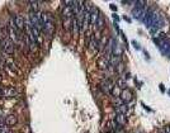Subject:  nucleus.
I'll return each mask as SVG.
<instances>
[{
	"instance_id": "423d86ee",
	"label": "nucleus",
	"mask_w": 170,
	"mask_h": 133,
	"mask_svg": "<svg viewBox=\"0 0 170 133\" xmlns=\"http://www.w3.org/2000/svg\"><path fill=\"white\" fill-rule=\"evenodd\" d=\"M14 23H15V27L18 28V31H23L26 28V20H24V17L22 14H18V15L14 17Z\"/></svg>"
},
{
	"instance_id": "2eb2a0df",
	"label": "nucleus",
	"mask_w": 170,
	"mask_h": 133,
	"mask_svg": "<svg viewBox=\"0 0 170 133\" xmlns=\"http://www.w3.org/2000/svg\"><path fill=\"white\" fill-rule=\"evenodd\" d=\"M116 110H117V113L127 114V112H128V107H127L126 103H122L121 105H117V107H116Z\"/></svg>"
},
{
	"instance_id": "1a4fd4ad",
	"label": "nucleus",
	"mask_w": 170,
	"mask_h": 133,
	"mask_svg": "<svg viewBox=\"0 0 170 133\" xmlns=\"http://www.w3.org/2000/svg\"><path fill=\"white\" fill-rule=\"evenodd\" d=\"M131 14H132V17H133L135 19L141 20V19H144V17H145V9H140V8L136 7V8L132 9Z\"/></svg>"
},
{
	"instance_id": "7ed1b4c3",
	"label": "nucleus",
	"mask_w": 170,
	"mask_h": 133,
	"mask_svg": "<svg viewBox=\"0 0 170 133\" xmlns=\"http://www.w3.org/2000/svg\"><path fill=\"white\" fill-rule=\"evenodd\" d=\"M158 17H159V14H158L156 12L152 10V9H149V10L146 12V14H145V19H144L146 27H149V28L152 27L155 19H156Z\"/></svg>"
},
{
	"instance_id": "f8f14e48",
	"label": "nucleus",
	"mask_w": 170,
	"mask_h": 133,
	"mask_svg": "<svg viewBox=\"0 0 170 133\" xmlns=\"http://www.w3.org/2000/svg\"><path fill=\"white\" fill-rule=\"evenodd\" d=\"M18 123V118L17 115H14V114H10V115H8L5 118V126L8 127H13V126H15Z\"/></svg>"
},
{
	"instance_id": "aec40b11",
	"label": "nucleus",
	"mask_w": 170,
	"mask_h": 133,
	"mask_svg": "<svg viewBox=\"0 0 170 133\" xmlns=\"http://www.w3.org/2000/svg\"><path fill=\"white\" fill-rule=\"evenodd\" d=\"M38 4L40 1H29V5H32V12L37 13V9H38Z\"/></svg>"
},
{
	"instance_id": "cd10ccee",
	"label": "nucleus",
	"mask_w": 170,
	"mask_h": 133,
	"mask_svg": "<svg viewBox=\"0 0 170 133\" xmlns=\"http://www.w3.org/2000/svg\"><path fill=\"white\" fill-rule=\"evenodd\" d=\"M160 90H161V91H164V85H163V84H160Z\"/></svg>"
},
{
	"instance_id": "6ab92c4d",
	"label": "nucleus",
	"mask_w": 170,
	"mask_h": 133,
	"mask_svg": "<svg viewBox=\"0 0 170 133\" xmlns=\"http://www.w3.org/2000/svg\"><path fill=\"white\" fill-rule=\"evenodd\" d=\"M118 88H122V90H125V89H127V84H126V81L123 79H119L118 80V85H117Z\"/></svg>"
},
{
	"instance_id": "f03ea898",
	"label": "nucleus",
	"mask_w": 170,
	"mask_h": 133,
	"mask_svg": "<svg viewBox=\"0 0 170 133\" xmlns=\"http://www.w3.org/2000/svg\"><path fill=\"white\" fill-rule=\"evenodd\" d=\"M0 46H1L3 51L8 55H13L14 51H15V46H14V43L9 38H3V39L0 41Z\"/></svg>"
},
{
	"instance_id": "412c9836",
	"label": "nucleus",
	"mask_w": 170,
	"mask_h": 133,
	"mask_svg": "<svg viewBox=\"0 0 170 133\" xmlns=\"http://www.w3.org/2000/svg\"><path fill=\"white\" fill-rule=\"evenodd\" d=\"M0 133H12V132L8 128V126H4V127H0Z\"/></svg>"
},
{
	"instance_id": "b1692460",
	"label": "nucleus",
	"mask_w": 170,
	"mask_h": 133,
	"mask_svg": "<svg viewBox=\"0 0 170 133\" xmlns=\"http://www.w3.org/2000/svg\"><path fill=\"white\" fill-rule=\"evenodd\" d=\"M164 133H170V126H166L164 128Z\"/></svg>"
},
{
	"instance_id": "f3484780",
	"label": "nucleus",
	"mask_w": 170,
	"mask_h": 133,
	"mask_svg": "<svg viewBox=\"0 0 170 133\" xmlns=\"http://www.w3.org/2000/svg\"><path fill=\"white\" fill-rule=\"evenodd\" d=\"M73 32L76 34V33H79L80 32V27H79V23H78V20H76V18L74 17V20H73Z\"/></svg>"
},
{
	"instance_id": "0eeeda50",
	"label": "nucleus",
	"mask_w": 170,
	"mask_h": 133,
	"mask_svg": "<svg viewBox=\"0 0 170 133\" xmlns=\"http://www.w3.org/2000/svg\"><path fill=\"white\" fill-rule=\"evenodd\" d=\"M99 17H100V12H99V9L95 8V7H93L92 10H90V24H92L93 27H95Z\"/></svg>"
},
{
	"instance_id": "6e6552de",
	"label": "nucleus",
	"mask_w": 170,
	"mask_h": 133,
	"mask_svg": "<svg viewBox=\"0 0 170 133\" xmlns=\"http://www.w3.org/2000/svg\"><path fill=\"white\" fill-rule=\"evenodd\" d=\"M121 100L123 102V103H130L132 100V98H133V95H132L131 93V90L130 89H125V90H122V93H121Z\"/></svg>"
},
{
	"instance_id": "f257e3e1",
	"label": "nucleus",
	"mask_w": 170,
	"mask_h": 133,
	"mask_svg": "<svg viewBox=\"0 0 170 133\" xmlns=\"http://www.w3.org/2000/svg\"><path fill=\"white\" fill-rule=\"evenodd\" d=\"M41 15H42V23H43V31L48 36H52L55 32V20L52 14L48 12H42Z\"/></svg>"
},
{
	"instance_id": "bb28decb",
	"label": "nucleus",
	"mask_w": 170,
	"mask_h": 133,
	"mask_svg": "<svg viewBox=\"0 0 170 133\" xmlns=\"http://www.w3.org/2000/svg\"><path fill=\"white\" fill-rule=\"evenodd\" d=\"M0 117H4V110H1V109H0Z\"/></svg>"
},
{
	"instance_id": "4468645a",
	"label": "nucleus",
	"mask_w": 170,
	"mask_h": 133,
	"mask_svg": "<svg viewBox=\"0 0 170 133\" xmlns=\"http://www.w3.org/2000/svg\"><path fill=\"white\" fill-rule=\"evenodd\" d=\"M73 20L74 18H67V19H62V24H64V29L65 31H73Z\"/></svg>"
},
{
	"instance_id": "5701e85b",
	"label": "nucleus",
	"mask_w": 170,
	"mask_h": 133,
	"mask_svg": "<svg viewBox=\"0 0 170 133\" xmlns=\"http://www.w3.org/2000/svg\"><path fill=\"white\" fill-rule=\"evenodd\" d=\"M132 45L135 46V48H136V50H140V45H138L136 41H132Z\"/></svg>"
},
{
	"instance_id": "a211bd4d",
	"label": "nucleus",
	"mask_w": 170,
	"mask_h": 133,
	"mask_svg": "<svg viewBox=\"0 0 170 133\" xmlns=\"http://www.w3.org/2000/svg\"><path fill=\"white\" fill-rule=\"evenodd\" d=\"M103 26H104V18H103V15L100 14V17H99V19H98V22H97L95 27L98 28V29H102Z\"/></svg>"
},
{
	"instance_id": "9b49d317",
	"label": "nucleus",
	"mask_w": 170,
	"mask_h": 133,
	"mask_svg": "<svg viewBox=\"0 0 170 133\" xmlns=\"http://www.w3.org/2000/svg\"><path fill=\"white\" fill-rule=\"evenodd\" d=\"M114 121L118 126H125L127 123V117L126 114H122V113H117V115L114 118Z\"/></svg>"
},
{
	"instance_id": "9d476101",
	"label": "nucleus",
	"mask_w": 170,
	"mask_h": 133,
	"mask_svg": "<svg viewBox=\"0 0 170 133\" xmlns=\"http://www.w3.org/2000/svg\"><path fill=\"white\" fill-rule=\"evenodd\" d=\"M100 88H102V90L104 93H107V94H109L111 91H112V89H113V84L109 81V80H102V83H100Z\"/></svg>"
},
{
	"instance_id": "a878e982",
	"label": "nucleus",
	"mask_w": 170,
	"mask_h": 133,
	"mask_svg": "<svg viewBox=\"0 0 170 133\" xmlns=\"http://www.w3.org/2000/svg\"><path fill=\"white\" fill-rule=\"evenodd\" d=\"M113 17H114V20H119V18H118V15H117V14H114V15H113Z\"/></svg>"
},
{
	"instance_id": "39448f33",
	"label": "nucleus",
	"mask_w": 170,
	"mask_h": 133,
	"mask_svg": "<svg viewBox=\"0 0 170 133\" xmlns=\"http://www.w3.org/2000/svg\"><path fill=\"white\" fill-rule=\"evenodd\" d=\"M88 47L92 52H98L99 51V42L95 36H90L88 38Z\"/></svg>"
},
{
	"instance_id": "dca6fc26",
	"label": "nucleus",
	"mask_w": 170,
	"mask_h": 133,
	"mask_svg": "<svg viewBox=\"0 0 170 133\" xmlns=\"http://www.w3.org/2000/svg\"><path fill=\"white\" fill-rule=\"evenodd\" d=\"M121 93H122V90L118 88V86H113V89H112V91H111V94L113 95L114 98H118V96H121Z\"/></svg>"
},
{
	"instance_id": "ddd939ff",
	"label": "nucleus",
	"mask_w": 170,
	"mask_h": 133,
	"mask_svg": "<svg viewBox=\"0 0 170 133\" xmlns=\"http://www.w3.org/2000/svg\"><path fill=\"white\" fill-rule=\"evenodd\" d=\"M4 91V98H14L15 95H18V91L14 88H5L3 89Z\"/></svg>"
},
{
	"instance_id": "4be33fe9",
	"label": "nucleus",
	"mask_w": 170,
	"mask_h": 133,
	"mask_svg": "<svg viewBox=\"0 0 170 133\" xmlns=\"http://www.w3.org/2000/svg\"><path fill=\"white\" fill-rule=\"evenodd\" d=\"M4 126H5V118L0 117V127H4Z\"/></svg>"
},
{
	"instance_id": "c85d7f7f",
	"label": "nucleus",
	"mask_w": 170,
	"mask_h": 133,
	"mask_svg": "<svg viewBox=\"0 0 170 133\" xmlns=\"http://www.w3.org/2000/svg\"><path fill=\"white\" fill-rule=\"evenodd\" d=\"M1 80H3V76H1V74H0V81H1Z\"/></svg>"
},
{
	"instance_id": "393cba45",
	"label": "nucleus",
	"mask_w": 170,
	"mask_h": 133,
	"mask_svg": "<svg viewBox=\"0 0 170 133\" xmlns=\"http://www.w3.org/2000/svg\"><path fill=\"white\" fill-rule=\"evenodd\" d=\"M111 9H112L113 12H117V7L114 5V4H111Z\"/></svg>"
},
{
	"instance_id": "20e7f679",
	"label": "nucleus",
	"mask_w": 170,
	"mask_h": 133,
	"mask_svg": "<svg viewBox=\"0 0 170 133\" xmlns=\"http://www.w3.org/2000/svg\"><path fill=\"white\" fill-rule=\"evenodd\" d=\"M24 39H26V43H27V47L29 48V51L32 52H36L37 50H38V42H37L34 38H32L29 34H27L24 37Z\"/></svg>"
}]
</instances>
